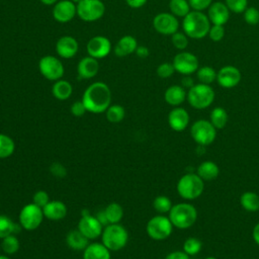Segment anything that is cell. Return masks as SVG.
<instances>
[{"label": "cell", "mask_w": 259, "mask_h": 259, "mask_svg": "<svg viewBox=\"0 0 259 259\" xmlns=\"http://www.w3.org/2000/svg\"><path fill=\"white\" fill-rule=\"evenodd\" d=\"M82 102L88 112H105L111 102V91L104 82H94L90 84L82 95Z\"/></svg>", "instance_id": "6da1fadb"}, {"label": "cell", "mask_w": 259, "mask_h": 259, "mask_svg": "<svg viewBox=\"0 0 259 259\" xmlns=\"http://www.w3.org/2000/svg\"><path fill=\"white\" fill-rule=\"evenodd\" d=\"M182 28L188 37L200 39L208 34L210 21L202 11L193 10L183 17Z\"/></svg>", "instance_id": "7a4b0ae2"}, {"label": "cell", "mask_w": 259, "mask_h": 259, "mask_svg": "<svg viewBox=\"0 0 259 259\" xmlns=\"http://www.w3.org/2000/svg\"><path fill=\"white\" fill-rule=\"evenodd\" d=\"M101 243L111 252L123 249L128 241L126 229L118 224H109L105 226L101 234Z\"/></svg>", "instance_id": "3957f363"}, {"label": "cell", "mask_w": 259, "mask_h": 259, "mask_svg": "<svg viewBox=\"0 0 259 259\" xmlns=\"http://www.w3.org/2000/svg\"><path fill=\"white\" fill-rule=\"evenodd\" d=\"M168 218L173 227L178 229H188L196 222L197 210L192 204L181 202L171 207Z\"/></svg>", "instance_id": "277c9868"}, {"label": "cell", "mask_w": 259, "mask_h": 259, "mask_svg": "<svg viewBox=\"0 0 259 259\" xmlns=\"http://www.w3.org/2000/svg\"><path fill=\"white\" fill-rule=\"evenodd\" d=\"M203 180L194 173H187L183 175L177 182L178 194L187 200H192L201 195L203 192Z\"/></svg>", "instance_id": "5b68a950"}, {"label": "cell", "mask_w": 259, "mask_h": 259, "mask_svg": "<svg viewBox=\"0 0 259 259\" xmlns=\"http://www.w3.org/2000/svg\"><path fill=\"white\" fill-rule=\"evenodd\" d=\"M186 98L192 107L204 109L213 102L214 91L209 85L198 83L188 89Z\"/></svg>", "instance_id": "8992f818"}, {"label": "cell", "mask_w": 259, "mask_h": 259, "mask_svg": "<svg viewBox=\"0 0 259 259\" xmlns=\"http://www.w3.org/2000/svg\"><path fill=\"white\" fill-rule=\"evenodd\" d=\"M42 208L33 202L25 204L19 212V226L26 231L36 230L44 221Z\"/></svg>", "instance_id": "52a82bcc"}, {"label": "cell", "mask_w": 259, "mask_h": 259, "mask_svg": "<svg viewBox=\"0 0 259 259\" xmlns=\"http://www.w3.org/2000/svg\"><path fill=\"white\" fill-rule=\"evenodd\" d=\"M173 230V225L169 218L158 214L149 220L146 226V232L148 236L155 241L166 240Z\"/></svg>", "instance_id": "ba28073f"}, {"label": "cell", "mask_w": 259, "mask_h": 259, "mask_svg": "<svg viewBox=\"0 0 259 259\" xmlns=\"http://www.w3.org/2000/svg\"><path fill=\"white\" fill-rule=\"evenodd\" d=\"M38 70L41 76L50 81H57L62 79L65 73L62 61L52 55H47L39 59Z\"/></svg>", "instance_id": "9c48e42d"}, {"label": "cell", "mask_w": 259, "mask_h": 259, "mask_svg": "<svg viewBox=\"0 0 259 259\" xmlns=\"http://www.w3.org/2000/svg\"><path fill=\"white\" fill-rule=\"evenodd\" d=\"M190 135L196 144L204 147L210 145L215 140L217 128L210 121L199 119L191 125Z\"/></svg>", "instance_id": "30bf717a"}, {"label": "cell", "mask_w": 259, "mask_h": 259, "mask_svg": "<svg viewBox=\"0 0 259 259\" xmlns=\"http://www.w3.org/2000/svg\"><path fill=\"white\" fill-rule=\"evenodd\" d=\"M105 12V5L101 0H82L77 4V16L86 22L100 19Z\"/></svg>", "instance_id": "8fae6325"}, {"label": "cell", "mask_w": 259, "mask_h": 259, "mask_svg": "<svg viewBox=\"0 0 259 259\" xmlns=\"http://www.w3.org/2000/svg\"><path fill=\"white\" fill-rule=\"evenodd\" d=\"M77 229L89 240L99 238L103 231L102 224L97 220L96 215H92L88 210H83L79 220Z\"/></svg>", "instance_id": "7c38bea8"}, {"label": "cell", "mask_w": 259, "mask_h": 259, "mask_svg": "<svg viewBox=\"0 0 259 259\" xmlns=\"http://www.w3.org/2000/svg\"><path fill=\"white\" fill-rule=\"evenodd\" d=\"M155 30L163 35H172L178 31L179 22L175 15L168 12L158 13L153 19Z\"/></svg>", "instance_id": "4fadbf2b"}, {"label": "cell", "mask_w": 259, "mask_h": 259, "mask_svg": "<svg viewBox=\"0 0 259 259\" xmlns=\"http://www.w3.org/2000/svg\"><path fill=\"white\" fill-rule=\"evenodd\" d=\"M175 71L182 75H191L198 69V60L195 55L189 52L178 53L172 62Z\"/></svg>", "instance_id": "5bb4252c"}, {"label": "cell", "mask_w": 259, "mask_h": 259, "mask_svg": "<svg viewBox=\"0 0 259 259\" xmlns=\"http://www.w3.org/2000/svg\"><path fill=\"white\" fill-rule=\"evenodd\" d=\"M88 56L94 59H104L111 52L110 40L103 35H95L91 37L86 46Z\"/></svg>", "instance_id": "9a60e30c"}, {"label": "cell", "mask_w": 259, "mask_h": 259, "mask_svg": "<svg viewBox=\"0 0 259 259\" xmlns=\"http://www.w3.org/2000/svg\"><path fill=\"white\" fill-rule=\"evenodd\" d=\"M53 17L60 23H67L77 15V4L71 0H59L54 4Z\"/></svg>", "instance_id": "2e32d148"}, {"label": "cell", "mask_w": 259, "mask_h": 259, "mask_svg": "<svg viewBox=\"0 0 259 259\" xmlns=\"http://www.w3.org/2000/svg\"><path fill=\"white\" fill-rule=\"evenodd\" d=\"M242 75L238 68L227 65L219 70L217 73V81L223 88H233L237 86L241 81Z\"/></svg>", "instance_id": "e0dca14e"}, {"label": "cell", "mask_w": 259, "mask_h": 259, "mask_svg": "<svg viewBox=\"0 0 259 259\" xmlns=\"http://www.w3.org/2000/svg\"><path fill=\"white\" fill-rule=\"evenodd\" d=\"M79 50L77 39L71 35H63L56 42V52L63 59L74 58Z\"/></svg>", "instance_id": "ac0fdd59"}, {"label": "cell", "mask_w": 259, "mask_h": 259, "mask_svg": "<svg viewBox=\"0 0 259 259\" xmlns=\"http://www.w3.org/2000/svg\"><path fill=\"white\" fill-rule=\"evenodd\" d=\"M207 17L212 24L224 25L230 18V10L226 3L213 2L207 8Z\"/></svg>", "instance_id": "d6986e66"}, {"label": "cell", "mask_w": 259, "mask_h": 259, "mask_svg": "<svg viewBox=\"0 0 259 259\" xmlns=\"http://www.w3.org/2000/svg\"><path fill=\"white\" fill-rule=\"evenodd\" d=\"M99 71L98 60L90 56L82 58L77 65V74L79 79H91Z\"/></svg>", "instance_id": "ffe728a7"}, {"label": "cell", "mask_w": 259, "mask_h": 259, "mask_svg": "<svg viewBox=\"0 0 259 259\" xmlns=\"http://www.w3.org/2000/svg\"><path fill=\"white\" fill-rule=\"evenodd\" d=\"M189 122V114L182 107H174L168 114L169 126L175 132H182Z\"/></svg>", "instance_id": "44dd1931"}, {"label": "cell", "mask_w": 259, "mask_h": 259, "mask_svg": "<svg viewBox=\"0 0 259 259\" xmlns=\"http://www.w3.org/2000/svg\"><path fill=\"white\" fill-rule=\"evenodd\" d=\"M42 211L46 219L51 221H60L67 215L68 208L61 200H50L42 207Z\"/></svg>", "instance_id": "7402d4cb"}, {"label": "cell", "mask_w": 259, "mask_h": 259, "mask_svg": "<svg viewBox=\"0 0 259 259\" xmlns=\"http://www.w3.org/2000/svg\"><path fill=\"white\" fill-rule=\"evenodd\" d=\"M138 41L136 39V37H134L133 35L126 34L121 36L118 41L116 42L113 52L115 54V56L122 58L125 56H128L133 53L136 52L137 48H138Z\"/></svg>", "instance_id": "603a6c76"}, {"label": "cell", "mask_w": 259, "mask_h": 259, "mask_svg": "<svg viewBox=\"0 0 259 259\" xmlns=\"http://www.w3.org/2000/svg\"><path fill=\"white\" fill-rule=\"evenodd\" d=\"M83 259H111L110 251L98 242L89 243L83 251Z\"/></svg>", "instance_id": "cb8c5ba5"}, {"label": "cell", "mask_w": 259, "mask_h": 259, "mask_svg": "<svg viewBox=\"0 0 259 259\" xmlns=\"http://www.w3.org/2000/svg\"><path fill=\"white\" fill-rule=\"evenodd\" d=\"M187 93L185 88L180 85H172L168 87L164 93L165 101L172 106H178L184 102L186 99Z\"/></svg>", "instance_id": "d4e9b609"}, {"label": "cell", "mask_w": 259, "mask_h": 259, "mask_svg": "<svg viewBox=\"0 0 259 259\" xmlns=\"http://www.w3.org/2000/svg\"><path fill=\"white\" fill-rule=\"evenodd\" d=\"M89 239H87L78 229L71 230L66 236L67 246L74 251H84V249L89 244Z\"/></svg>", "instance_id": "484cf974"}, {"label": "cell", "mask_w": 259, "mask_h": 259, "mask_svg": "<svg viewBox=\"0 0 259 259\" xmlns=\"http://www.w3.org/2000/svg\"><path fill=\"white\" fill-rule=\"evenodd\" d=\"M52 93L53 96L61 101L67 100L73 93V87L72 84L64 79H60L55 81L52 87Z\"/></svg>", "instance_id": "4316f807"}, {"label": "cell", "mask_w": 259, "mask_h": 259, "mask_svg": "<svg viewBox=\"0 0 259 259\" xmlns=\"http://www.w3.org/2000/svg\"><path fill=\"white\" fill-rule=\"evenodd\" d=\"M220 169L214 162L204 161L197 168V175L204 181L213 180L219 176Z\"/></svg>", "instance_id": "83f0119b"}, {"label": "cell", "mask_w": 259, "mask_h": 259, "mask_svg": "<svg viewBox=\"0 0 259 259\" xmlns=\"http://www.w3.org/2000/svg\"><path fill=\"white\" fill-rule=\"evenodd\" d=\"M109 224H118L123 218V208L117 202H111L103 209Z\"/></svg>", "instance_id": "f1b7e54d"}, {"label": "cell", "mask_w": 259, "mask_h": 259, "mask_svg": "<svg viewBox=\"0 0 259 259\" xmlns=\"http://www.w3.org/2000/svg\"><path fill=\"white\" fill-rule=\"evenodd\" d=\"M240 203L247 211H257L259 209V195L255 192L246 191L241 195Z\"/></svg>", "instance_id": "f546056e"}, {"label": "cell", "mask_w": 259, "mask_h": 259, "mask_svg": "<svg viewBox=\"0 0 259 259\" xmlns=\"http://www.w3.org/2000/svg\"><path fill=\"white\" fill-rule=\"evenodd\" d=\"M15 151V143L11 137L0 133V159L9 158Z\"/></svg>", "instance_id": "4dcf8cb0"}, {"label": "cell", "mask_w": 259, "mask_h": 259, "mask_svg": "<svg viewBox=\"0 0 259 259\" xmlns=\"http://www.w3.org/2000/svg\"><path fill=\"white\" fill-rule=\"evenodd\" d=\"M210 122L217 130L224 128L228 122V113L223 107H214L210 112Z\"/></svg>", "instance_id": "1f68e13d"}, {"label": "cell", "mask_w": 259, "mask_h": 259, "mask_svg": "<svg viewBox=\"0 0 259 259\" xmlns=\"http://www.w3.org/2000/svg\"><path fill=\"white\" fill-rule=\"evenodd\" d=\"M169 8L176 17H184L190 12V5L188 0H170Z\"/></svg>", "instance_id": "d6a6232c"}, {"label": "cell", "mask_w": 259, "mask_h": 259, "mask_svg": "<svg viewBox=\"0 0 259 259\" xmlns=\"http://www.w3.org/2000/svg\"><path fill=\"white\" fill-rule=\"evenodd\" d=\"M20 248V242L15 234L9 235L2 239L1 241V249L6 255H13L18 252Z\"/></svg>", "instance_id": "836d02e7"}, {"label": "cell", "mask_w": 259, "mask_h": 259, "mask_svg": "<svg viewBox=\"0 0 259 259\" xmlns=\"http://www.w3.org/2000/svg\"><path fill=\"white\" fill-rule=\"evenodd\" d=\"M105 116L109 122H112V123L120 122L125 116V109L122 105H119V104L109 105V107L105 111Z\"/></svg>", "instance_id": "e575fe53"}, {"label": "cell", "mask_w": 259, "mask_h": 259, "mask_svg": "<svg viewBox=\"0 0 259 259\" xmlns=\"http://www.w3.org/2000/svg\"><path fill=\"white\" fill-rule=\"evenodd\" d=\"M17 231V225L7 215L0 214V239L15 234Z\"/></svg>", "instance_id": "d590c367"}, {"label": "cell", "mask_w": 259, "mask_h": 259, "mask_svg": "<svg viewBox=\"0 0 259 259\" xmlns=\"http://www.w3.org/2000/svg\"><path fill=\"white\" fill-rule=\"evenodd\" d=\"M217 73L213 68L209 66H202L201 68H198L196 71L197 79L202 84H211L213 81L217 80Z\"/></svg>", "instance_id": "8d00e7d4"}, {"label": "cell", "mask_w": 259, "mask_h": 259, "mask_svg": "<svg viewBox=\"0 0 259 259\" xmlns=\"http://www.w3.org/2000/svg\"><path fill=\"white\" fill-rule=\"evenodd\" d=\"M172 206L170 198L166 195H158L153 200V207L159 213L169 212Z\"/></svg>", "instance_id": "74e56055"}, {"label": "cell", "mask_w": 259, "mask_h": 259, "mask_svg": "<svg viewBox=\"0 0 259 259\" xmlns=\"http://www.w3.org/2000/svg\"><path fill=\"white\" fill-rule=\"evenodd\" d=\"M201 247H202L201 241L194 237L187 238L183 243V251L189 256L196 255L197 253H199V251L201 250Z\"/></svg>", "instance_id": "f35d334b"}, {"label": "cell", "mask_w": 259, "mask_h": 259, "mask_svg": "<svg viewBox=\"0 0 259 259\" xmlns=\"http://www.w3.org/2000/svg\"><path fill=\"white\" fill-rule=\"evenodd\" d=\"M172 45L180 51H183L188 46V36L184 32L176 31L171 35Z\"/></svg>", "instance_id": "ab89813d"}, {"label": "cell", "mask_w": 259, "mask_h": 259, "mask_svg": "<svg viewBox=\"0 0 259 259\" xmlns=\"http://www.w3.org/2000/svg\"><path fill=\"white\" fill-rule=\"evenodd\" d=\"M226 5L230 11L242 13L248 7V0H226Z\"/></svg>", "instance_id": "60d3db41"}, {"label": "cell", "mask_w": 259, "mask_h": 259, "mask_svg": "<svg viewBox=\"0 0 259 259\" xmlns=\"http://www.w3.org/2000/svg\"><path fill=\"white\" fill-rule=\"evenodd\" d=\"M244 19L250 25H256L259 22V10L253 6L247 7L244 11Z\"/></svg>", "instance_id": "b9f144b4"}, {"label": "cell", "mask_w": 259, "mask_h": 259, "mask_svg": "<svg viewBox=\"0 0 259 259\" xmlns=\"http://www.w3.org/2000/svg\"><path fill=\"white\" fill-rule=\"evenodd\" d=\"M157 75L160 77V78H163V79H166V78H169L171 77L174 72H175V69H174V66L172 63H168V62H165V63H162L158 66L157 70Z\"/></svg>", "instance_id": "7bdbcfd3"}, {"label": "cell", "mask_w": 259, "mask_h": 259, "mask_svg": "<svg viewBox=\"0 0 259 259\" xmlns=\"http://www.w3.org/2000/svg\"><path fill=\"white\" fill-rule=\"evenodd\" d=\"M207 35L214 42H218V41L222 40L225 36V27H224V25L212 24V26H210V28H209V31H208Z\"/></svg>", "instance_id": "ee69618b"}, {"label": "cell", "mask_w": 259, "mask_h": 259, "mask_svg": "<svg viewBox=\"0 0 259 259\" xmlns=\"http://www.w3.org/2000/svg\"><path fill=\"white\" fill-rule=\"evenodd\" d=\"M50 201V196L45 190H37L32 196V202L39 207H44Z\"/></svg>", "instance_id": "f6af8a7d"}, {"label": "cell", "mask_w": 259, "mask_h": 259, "mask_svg": "<svg viewBox=\"0 0 259 259\" xmlns=\"http://www.w3.org/2000/svg\"><path fill=\"white\" fill-rule=\"evenodd\" d=\"M50 172L53 176L55 177H58V178H64L66 175H67V169L66 167L59 163V162H55L53 164H51L50 166Z\"/></svg>", "instance_id": "bcb514c9"}, {"label": "cell", "mask_w": 259, "mask_h": 259, "mask_svg": "<svg viewBox=\"0 0 259 259\" xmlns=\"http://www.w3.org/2000/svg\"><path fill=\"white\" fill-rule=\"evenodd\" d=\"M188 2L193 10L202 11L211 5L212 0H188Z\"/></svg>", "instance_id": "7dc6e473"}, {"label": "cell", "mask_w": 259, "mask_h": 259, "mask_svg": "<svg viewBox=\"0 0 259 259\" xmlns=\"http://www.w3.org/2000/svg\"><path fill=\"white\" fill-rule=\"evenodd\" d=\"M70 110H71V113L76 117L83 116L85 114V112L87 111L83 102H82V100H78V101L73 102L72 105H71Z\"/></svg>", "instance_id": "c3c4849f"}, {"label": "cell", "mask_w": 259, "mask_h": 259, "mask_svg": "<svg viewBox=\"0 0 259 259\" xmlns=\"http://www.w3.org/2000/svg\"><path fill=\"white\" fill-rule=\"evenodd\" d=\"M164 259H190L189 255L184 251H173L166 255Z\"/></svg>", "instance_id": "681fc988"}, {"label": "cell", "mask_w": 259, "mask_h": 259, "mask_svg": "<svg viewBox=\"0 0 259 259\" xmlns=\"http://www.w3.org/2000/svg\"><path fill=\"white\" fill-rule=\"evenodd\" d=\"M135 54H136L139 58H141V59H146V58L149 57L150 51H149V49H148L147 47H145V46H138V48H137Z\"/></svg>", "instance_id": "f907efd6"}, {"label": "cell", "mask_w": 259, "mask_h": 259, "mask_svg": "<svg viewBox=\"0 0 259 259\" xmlns=\"http://www.w3.org/2000/svg\"><path fill=\"white\" fill-rule=\"evenodd\" d=\"M147 1H148V0H125V3H126L131 8L138 9V8L143 7V6L147 3Z\"/></svg>", "instance_id": "816d5d0a"}, {"label": "cell", "mask_w": 259, "mask_h": 259, "mask_svg": "<svg viewBox=\"0 0 259 259\" xmlns=\"http://www.w3.org/2000/svg\"><path fill=\"white\" fill-rule=\"evenodd\" d=\"M194 85V81L193 79L190 77V75H185L182 80H181V86L183 88H188L190 89L192 86Z\"/></svg>", "instance_id": "f5cc1de1"}, {"label": "cell", "mask_w": 259, "mask_h": 259, "mask_svg": "<svg viewBox=\"0 0 259 259\" xmlns=\"http://www.w3.org/2000/svg\"><path fill=\"white\" fill-rule=\"evenodd\" d=\"M96 218H97V220L102 224V226H103V227H105V226H107V225H108L107 219H106L105 213H104V211H103V210L98 211V212H97V214H96Z\"/></svg>", "instance_id": "db71d44e"}, {"label": "cell", "mask_w": 259, "mask_h": 259, "mask_svg": "<svg viewBox=\"0 0 259 259\" xmlns=\"http://www.w3.org/2000/svg\"><path fill=\"white\" fill-rule=\"evenodd\" d=\"M252 237H253L255 243L257 245H259V223L255 225V227L253 229V232H252Z\"/></svg>", "instance_id": "11a10c76"}, {"label": "cell", "mask_w": 259, "mask_h": 259, "mask_svg": "<svg viewBox=\"0 0 259 259\" xmlns=\"http://www.w3.org/2000/svg\"><path fill=\"white\" fill-rule=\"evenodd\" d=\"M42 4H45V5H54V4H56L59 0H39Z\"/></svg>", "instance_id": "9f6ffc18"}, {"label": "cell", "mask_w": 259, "mask_h": 259, "mask_svg": "<svg viewBox=\"0 0 259 259\" xmlns=\"http://www.w3.org/2000/svg\"><path fill=\"white\" fill-rule=\"evenodd\" d=\"M0 259H11V258L9 257V255H2V254H0Z\"/></svg>", "instance_id": "6f0895ef"}, {"label": "cell", "mask_w": 259, "mask_h": 259, "mask_svg": "<svg viewBox=\"0 0 259 259\" xmlns=\"http://www.w3.org/2000/svg\"><path fill=\"white\" fill-rule=\"evenodd\" d=\"M71 1H72V2H74L75 4H78V3H79V2H81L82 0H71Z\"/></svg>", "instance_id": "680465c9"}, {"label": "cell", "mask_w": 259, "mask_h": 259, "mask_svg": "<svg viewBox=\"0 0 259 259\" xmlns=\"http://www.w3.org/2000/svg\"><path fill=\"white\" fill-rule=\"evenodd\" d=\"M205 259H217L215 257H206Z\"/></svg>", "instance_id": "91938a15"}]
</instances>
